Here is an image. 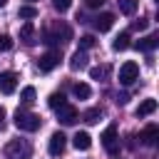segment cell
I'll use <instances>...</instances> for the list:
<instances>
[{
	"instance_id": "obj_1",
	"label": "cell",
	"mask_w": 159,
	"mask_h": 159,
	"mask_svg": "<svg viewBox=\"0 0 159 159\" xmlns=\"http://www.w3.org/2000/svg\"><path fill=\"white\" fill-rule=\"evenodd\" d=\"M32 157V144L27 139H12L5 147V159H30Z\"/></svg>"
},
{
	"instance_id": "obj_2",
	"label": "cell",
	"mask_w": 159,
	"mask_h": 159,
	"mask_svg": "<svg viewBox=\"0 0 159 159\" xmlns=\"http://www.w3.org/2000/svg\"><path fill=\"white\" fill-rule=\"evenodd\" d=\"M40 124H42L40 114L22 112V109H17V112H15V127H17V129H22V132H35V129H40Z\"/></svg>"
},
{
	"instance_id": "obj_3",
	"label": "cell",
	"mask_w": 159,
	"mask_h": 159,
	"mask_svg": "<svg viewBox=\"0 0 159 159\" xmlns=\"http://www.w3.org/2000/svg\"><path fill=\"white\" fill-rule=\"evenodd\" d=\"M139 80V65L137 62H124L122 67H119V82L124 84V87H129L132 82H137Z\"/></svg>"
},
{
	"instance_id": "obj_4",
	"label": "cell",
	"mask_w": 159,
	"mask_h": 159,
	"mask_svg": "<svg viewBox=\"0 0 159 159\" xmlns=\"http://www.w3.org/2000/svg\"><path fill=\"white\" fill-rule=\"evenodd\" d=\"M102 144H104V149H107V154H119V139H117V127L114 124H109L104 132H102Z\"/></svg>"
},
{
	"instance_id": "obj_5",
	"label": "cell",
	"mask_w": 159,
	"mask_h": 159,
	"mask_svg": "<svg viewBox=\"0 0 159 159\" xmlns=\"http://www.w3.org/2000/svg\"><path fill=\"white\" fill-rule=\"evenodd\" d=\"M60 65V50H50V52H45L42 57H40V62H37V67L42 70V72H50V70H55Z\"/></svg>"
},
{
	"instance_id": "obj_6",
	"label": "cell",
	"mask_w": 159,
	"mask_h": 159,
	"mask_svg": "<svg viewBox=\"0 0 159 159\" xmlns=\"http://www.w3.org/2000/svg\"><path fill=\"white\" fill-rule=\"evenodd\" d=\"M55 112H57V119H60L62 124H75V122H77V117H80V114H77V109H75L72 104H67V102H65L62 107H57Z\"/></svg>"
},
{
	"instance_id": "obj_7",
	"label": "cell",
	"mask_w": 159,
	"mask_h": 159,
	"mask_svg": "<svg viewBox=\"0 0 159 159\" xmlns=\"http://www.w3.org/2000/svg\"><path fill=\"white\" fill-rule=\"evenodd\" d=\"M65 144H67V137H65L62 132H55V134L50 137L47 149H50V154H52V157H60V154L65 152Z\"/></svg>"
},
{
	"instance_id": "obj_8",
	"label": "cell",
	"mask_w": 159,
	"mask_h": 159,
	"mask_svg": "<svg viewBox=\"0 0 159 159\" xmlns=\"http://www.w3.org/2000/svg\"><path fill=\"white\" fill-rule=\"evenodd\" d=\"M17 87V75L15 72H0V92L2 94H12Z\"/></svg>"
},
{
	"instance_id": "obj_9",
	"label": "cell",
	"mask_w": 159,
	"mask_h": 159,
	"mask_svg": "<svg viewBox=\"0 0 159 159\" xmlns=\"http://www.w3.org/2000/svg\"><path fill=\"white\" fill-rule=\"evenodd\" d=\"M112 25H114V15H112V12H99V15L94 17V27H97L99 32L112 30Z\"/></svg>"
},
{
	"instance_id": "obj_10",
	"label": "cell",
	"mask_w": 159,
	"mask_h": 159,
	"mask_svg": "<svg viewBox=\"0 0 159 159\" xmlns=\"http://www.w3.org/2000/svg\"><path fill=\"white\" fill-rule=\"evenodd\" d=\"M139 139H142V144L154 147V144H157V139H159V127H157V124H149V127L139 134Z\"/></svg>"
},
{
	"instance_id": "obj_11",
	"label": "cell",
	"mask_w": 159,
	"mask_h": 159,
	"mask_svg": "<svg viewBox=\"0 0 159 159\" xmlns=\"http://www.w3.org/2000/svg\"><path fill=\"white\" fill-rule=\"evenodd\" d=\"M87 60H89L87 52H84V50H77V52L72 55V60H70V67H72L75 72H77V70H87Z\"/></svg>"
},
{
	"instance_id": "obj_12",
	"label": "cell",
	"mask_w": 159,
	"mask_h": 159,
	"mask_svg": "<svg viewBox=\"0 0 159 159\" xmlns=\"http://www.w3.org/2000/svg\"><path fill=\"white\" fill-rule=\"evenodd\" d=\"M159 45V35L154 32V35H147V37H142L139 42H137V50H144V52H149V50H154Z\"/></svg>"
},
{
	"instance_id": "obj_13",
	"label": "cell",
	"mask_w": 159,
	"mask_h": 159,
	"mask_svg": "<svg viewBox=\"0 0 159 159\" xmlns=\"http://www.w3.org/2000/svg\"><path fill=\"white\" fill-rule=\"evenodd\" d=\"M72 144H75L77 149H82V152H84V149H89V147H92V137H89L87 132H77V134H75V139H72Z\"/></svg>"
},
{
	"instance_id": "obj_14",
	"label": "cell",
	"mask_w": 159,
	"mask_h": 159,
	"mask_svg": "<svg viewBox=\"0 0 159 159\" xmlns=\"http://www.w3.org/2000/svg\"><path fill=\"white\" fill-rule=\"evenodd\" d=\"M157 109V99H144V102H139V107H137V117H147V114H152Z\"/></svg>"
},
{
	"instance_id": "obj_15",
	"label": "cell",
	"mask_w": 159,
	"mask_h": 159,
	"mask_svg": "<svg viewBox=\"0 0 159 159\" xmlns=\"http://www.w3.org/2000/svg\"><path fill=\"white\" fill-rule=\"evenodd\" d=\"M129 47V32H122V35H117L114 37V42H112V50H117V52H124Z\"/></svg>"
},
{
	"instance_id": "obj_16",
	"label": "cell",
	"mask_w": 159,
	"mask_h": 159,
	"mask_svg": "<svg viewBox=\"0 0 159 159\" xmlns=\"http://www.w3.org/2000/svg\"><path fill=\"white\" fill-rule=\"evenodd\" d=\"M89 77H92V80H99V82H102V80H107V77H109V65L92 67V70H89Z\"/></svg>"
},
{
	"instance_id": "obj_17",
	"label": "cell",
	"mask_w": 159,
	"mask_h": 159,
	"mask_svg": "<svg viewBox=\"0 0 159 159\" xmlns=\"http://www.w3.org/2000/svg\"><path fill=\"white\" fill-rule=\"evenodd\" d=\"M72 92H75V97H77V99H87V97L92 94L89 84H84V82H77V84L72 87Z\"/></svg>"
},
{
	"instance_id": "obj_18",
	"label": "cell",
	"mask_w": 159,
	"mask_h": 159,
	"mask_svg": "<svg viewBox=\"0 0 159 159\" xmlns=\"http://www.w3.org/2000/svg\"><path fill=\"white\" fill-rule=\"evenodd\" d=\"M17 15H20L22 20H32V17H37V7H35V5H20Z\"/></svg>"
},
{
	"instance_id": "obj_19",
	"label": "cell",
	"mask_w": 159,
	"mask_h": 159,
	"mask_svg": "<svg viewBox=\"0 0 159 159\" xmlns=\"http://www.w3.org/2000/svg\"><path fill=\"white\" fill-rule=\"evenodd\" d=\"M117 5H119V10L124 15H132L137 10V0H117Z\"/></svg>"
},
{
	"instance_id": "obj_20",
	"label": "cell",
	"mask_w": 159,
	"mask_h": 159,
	"mask_svg": "<svg viewBox=\"0 0 159 159\" xmlns=\"http://www.w3.org/2000/svg\"><path fill=\"white\" fill-rule=\"evenodd\" d=\"M32 35H35V27H32V22H25V25H22V30H20V40H25V42H32Z\"/></svg>"
},
{
	"instance_id": "obj_21",
	"label": "cell",
	"mask_w": 159,
	"mask_h": 159,
	"mask_svg": "<svg viewBox=\"0 0 159 159\" xmlns=\"http://www.w3.org/2000/svg\"><path fill=\"white\" fill-rule=\"evenodd\" d=\"M20 99H22L25 104H32V102L37 99V92H35V87H25V89H22V94H20Z\"/></svg>"
},
{
	"instance_id": "obj_22",
	"label": "cell",
	"mask_w": 159,
	"mask_h": 159,
	"mask_svg": "<svg viewBox=\"0 0 159 159\" xmlns=\"http://www.w3.org/2000/svg\"><path fill=\"white\" fill-rule=\"evenodd\" d=\"M47 104H50L52 109H57V107H62V104H65V94H57V92H55V94H50V99H47Z\"/></svg>"
},
{
	"instance_id": "obj_23",
	"label": "cell",
	"mask_w": 159,
	"mask_h": 159,
	"mask_svg": "<svg viewBox=\"0 0 159 159\" xmlns=\"http://www.w3.org/2000/svg\"><path fill=\"white\" fill-rule=\"evenodd\" d=\"M99 117H102V109H87V112H84V122H87V124H94Z\"/></svg>"
},
{
	"instance_id": "obj_24",
	"label": "cell",
	"mask_w": 159,
	"mask_h": 159,
	"mask_svg": "<svg viewBox=\"0 0 159 159\" xmlns=\"http://www.w3.org/2000/svg\"><path fill=\"white\" fill-rule=\"evenodd\" d=\"M94 42H97V40H94L92 35H82V37H80V50H89V47H94Z\"/></svg>"
},
{
	"instance_id": "obj_25",
	"label": "cell",
	"mask_w": 159,
	"mask_h": 159,
	"mask_svg": "<svg viewBox=\"0 0 159 159\" xmlns=\"http://www.w3.org/2000/svg\"><path fill=\"white\" fill-rule=\"evenodd\" d=\"M12 47V37L10 35H0V52H7Z\"/></svg>"
},
{
	"instance_id": "obj_26",
	"label": "cell",
	"mask_w": 159,
	"mask_h": 159,
	"mask_svg": "<svg viewBox=\"0 0 159 159\" xmlns=\"http://www.w3.org/2000/svg\"><path fill=\"white\" fill-rule=\"evenodd\" d=\"M52 5H55V10L67 12V10H70V5H72V0H52Z\"/></svg>"
},
{
	"instance_id": "obj_27",
	"label": "cell",
	"mask_w": 159,
	"mask_h": 159,
	"mask_svg": "<svg viewBox=\"0 0 159 159\" xmlns=\"http://www.w3.org/2000/svg\"><path fill=\"white\" fill-rule=\"evenodd\" d=\"M84 2H87V7H92V10H97V7H102V5L107 2V0H84Z\"/></svg>"
},
{
	"instance_id": "obj_28",
	"label": "cell",
	"mask_w": 159,
	"mask_h": 159,
	"mask_svg": "<svg viewBox=\"0 0 159 159\" xmlns=\"http://www.w3.org/2000/svg\"><path fill=\"white\" fill-rule=\"evenodd\" d=\"M144 27H147V20H144V17H139V20L134 22V30H144Z\"/></svg>"
},
{
	"instance_id": "obj_29",
	"label": "cell",
	"mask_w": 159,
	"mask_h": 159,
	"mask_svg": "<svg viewBox=\"0 0 159 159\" xmlns=\"http://www.w3.org/2000/svg\"><path fill=\"white\" fill-rule=\"evenodd\" d=\"M127 99H129V94H117V102L119 104H127Z\"/></svg>"
},
{
	"instance_id": "obj_30",
	"label": "cell",
	"mask_w": 159,
	"mask_h": 159,
	"mask_svg": "<svg viewBox=\"0 0 159 159\" xmlns=\"http://www.w3.org/2000/svg\"><path fill=\"white\" fill-rule=\"evenodd\" d=\"M2 117H5V109L0 107V124H2Z\"/></svg>"
},
{
	"instance_id": "obj_31",
	"label": "cell",
	"mask_w": 159,
	"mask_h": 159,
	"mask_svg": "<svg viewBox=\"0 0 159 159\" xmlns=\"http://www.w3.org/2000/svg\"><path fill=\"white\" fill-rule=\"evenodd\" d=\"M5 5H7V0H0V7H5Z\"/></svg>"
}]
</instances>
